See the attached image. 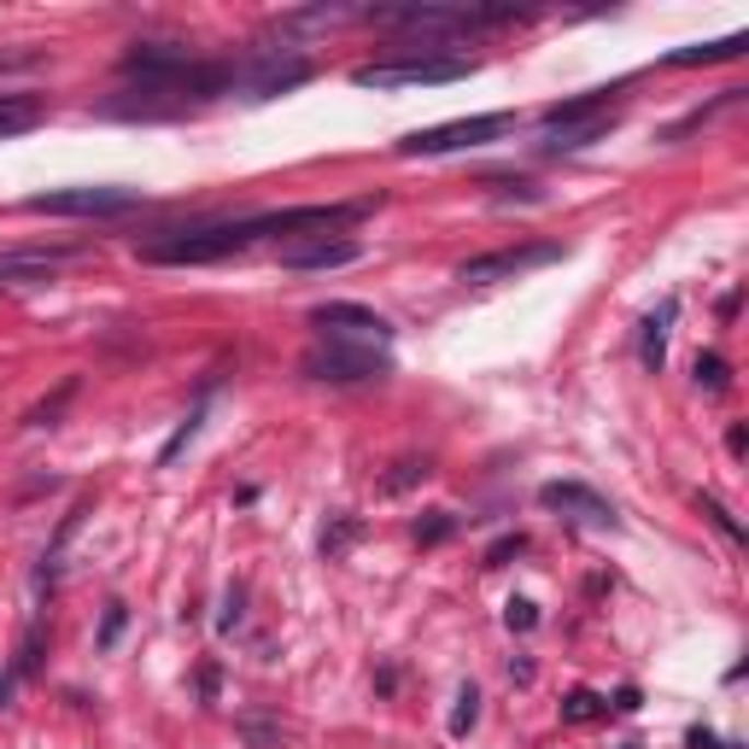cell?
I'll list each match as a JSON object with an SVG mask.
<instances>
[{
	"instance_id": "obj_22",
	"label": "cell",
	"mask_w": 749,
	"mask_h": 749,
	"mask_svg": "<svg viewBox=\"0 0 749 749\" xmlns=\"http://www.w3.org/2000/svg\"><path fill=\"white\" fill-rule=\"evenodd\" d=\"M603 708H609L603 696H591V691H568V703H562V721H574V726H580V721H598Z\"/></svg>"
},
{
	"instance_id": "obj_1",
	"label": "cell",
	"mask_w": 749,
	"mask_h": 749,
	"mask_svg": "<svg viewBox=\"0 0 749 749\" xmlns=\"http://www.w3.org/2000/svg\"><path fill=\"white\" fill-rule=\"evenodd\" d=\"M374 199H352V206H293V211H264V217H241V223H199V229H164L141 241L147 264H217L229 252L258 246L264 234H299V229H339L369 217Z\"/></svg>"
},
{
	"instance_id": "obj_11",
	"label": "cell",
	"mask_w": 749,
	"mask_h": 749,
	"mask_svg": "<svg viewBox=\"0 0 749 749\" xmlns=\"http://www.w3.org/2000/svg\"><path fill=\"white\" fill-rule=\"evenodd\" d=\"M357 258H364V246H357V241H329V234H322V241H311V246H287V252H281L287 269H346V264H357Z\"/></svg>"
},
{
	"instance_id": "obj_29",
	"label": "cell",
	"mask_w": 749,
	"mask_h": 749,
	"mask_svg": "<svg viewBox=\"0 0 749 749\" xmlns=\"http://www.w3.org/2000/svg\"><path fill=\"white\" fill-rule=\"evenodd\" d=\"M521 551H527V539H521V533H509V539H498V544L486 551V568H504V562H509V556H521Z\"/></svg>"
},
{
	"instance_id": "obj_34",
	"label": "cell",
	"mask_w": 749,
	"mask_h": 749,
	"mask_svg": "<svg viewBox=\"0 0 749 749\" xmlns=\"http://www.w3.org/2000/svg\"><path fill=\"white\" fill-rule=\"evenodd\" d=\"M12 679L19 673H0V708H7V696H12Z\"/></svg>"
},
{
	"instance_id": "obj_16",
	"label": "cell",
	"mask_w": 749,
	"mask_h": 749,
	"mask_svg": "<svg viewBox=\"0 0 749 749\" xmlns=\"http://www.w3.org/2000/svg\"><path fill=\"white\" fill-rule=\"evenodd\" d=\"M59 258H71V246H54V252H12V258H0V281H19V276H36V269H54Z\"/></svg>"
},
{
	"instance_id": "obj_13",
	"label": "cell",
	"mask_w": 749,
	"mask_h": 749,
	"mask_svg": "<svg viewBox=\"0 0 749 749\" xmlns=\"http://www.w3.org/2000/svg\"><path fill=\"white\" fill-rule=\"evenodd\" d=\"M598 117H609V89L551 106V112H544V129H580V124H598Z\"/></svg>"
},
{
	"instance_id": "obj_2",
	"label": "cell",
	"mask_w": 749,
	"mask_h": 749,
	"mask_svg": "<svg viewBox=\"0 0 749 749\" xmlns=\"http://www.w3.org/2000/svg\"><path fill=\"white\" fill-rule=\"evenodd\" d=\"M469 71H474L469 59L416 54V59H374V65H357L352 82H357V89H439V82H463Z\"/></svg>"
},
{
	"instance_id": "obj_3",
	"label": "cell",
	"mask_w": 749,
	"mask_h": 749,
	"mask_svg": "<svg viewBox=\"0 0 749 749\" xmlns=\"http://www.w3.org/2000/svg\"><path fill=\"white\" fill-rule=\"evenodd\" d=\"M516 129L509 112H486V117H457V124H439V129H416L399 141V159H434V152H463V147H486L498 135Z\"/></svg>"
},
{
	"instance_id": "obj_21",
	"label": "cell",
	"mask_w": 749,
	"mask_h": 749,
	"mask_svg": "<svg viewBox=\"0 0 749 749\" xmlns=\"http://www.w3.org/2000/svg\"><path fill=\"white\" fill-rule=\"evenodd\" d=\"M71 399H77V381H65L59 393H54V399H42L36 411L24 416V422H30V428H54V416H59V411H65V404H71Z\"/></svg>"
},
{
	"instance_id": "obj_12",
	"label": "cell",
	"mask_w": 749,
	"mask_h": 749,
	"mask_svg": "<svg viewBox=\"0 0 749 749\" xmlns=\"http://www.w3.org/2000/svg\"><path fill=\"white\" fill-rule=\"evenodd\" d=\"M673 316H679V299H661L656 311L644 316V339H638L644 369H661V364H668V329H673Z\"/></svg>"
},
{
	"instance_id": "obj_5",
	"label": "cell",
	"mask_w": 749,
	"mask_h": 749,
	"mask_svg": "<svg viewBox=\"0 0 749 749\" xmlns=\"http://www.w3.org/2000/svg\"><path fill=\"white\" fill-rule=\"evenodd\" d=\"M129 206H141L135 187H47V194L24 199V211L36 217H117Z\"/></svg>"
},
{
	"instance_id": "obj_10",
	"label": "cell",
	"mask_w": 749,
	"mask_h": 749,
	"mask_svg": "<svg viewBox=\"0 0 749 749\" xmlns=\"http://www.w3.org/2000/svg\"><path fill=\"white\" fill-rule=\"evenodd\" d=\"M539 504H544V509H562V516H574V521H591V527H615V504L598 498V492L580 486V481H551V486H539Z\"/></svg>"
},
{
	"instance_id": "obj_19",
	"label": "cell",
	"mask_w": 749,
	"mask_h": 749,
	"mask_svg": "<svg viewBox=\"0 0 749 749\" xmlns=\"http://www.w3.org/2000/svg\"><path fill=\"white\" fill-rule=\"evenodd\" d=\"M474 721H481V691L463 685V691H457V708H451V738H469Z\"/></svg>"
},
{
	"instance_id": "obj_33",
	"label": "cell",
	"mask_w": 749,
	"mask_h": 749,
	"mask_svg": "<svg viewBox=\"0 0 749 749\" xmlns=\"http://www.w3.org/2000/svg\"><path fill=\"white\" fill-rule=\"evenodd\" d=\"M615 708H621V714H633V708H638V691H633V685L615 691Z\"/></svg>"
},
{
	"instance_id": "obj_15",
	"label": "cell",
	"mask_w": 749,
	"mask_h": 749,
	"mask_svg": "<svg viewBox=\"0 0 749 749\" xmlns=\"http://www.w3.org/2000/svg\"><path fill=\"white\" fill-rule=\"evenodd\" d=\"M615 129V112L609 117H598V124H580V129H544V152H580V147H591V141H603V135Z\"/></svg>"
},
{
	"instance_id": "obj_26",
	"label": "cell",
	"mask_w": 749,
	"mask_h": 749,
	"mask_svg": "<svg viewBox=\"0 0 749 749\" xmlns=\"http://www.w3.org/2000/svg\"><path fill=\"white\" fill-rule=\"evenodd\" d=\"M357 533H364V527H357L352 516H346V521H334V533H322V556H339V551H346V544H352Z\"/></svg>"
},
{
	"instance_id": "obj_25",
	"label": "cell",
	"mask_w": 749,
	"mask_h": 749,
	"mask_svg": "<svg viewBox=\"0 0 749 749\" xmlns=\"http://www.w3.org/2000/svg\"><path fill=\"white\" fill-rule=\"evenodd\" d=\"M504 621H509V633H533V626H539V609L527 603V598H509V603H504Z\"/></svg>"
},
{
	"instance_id": "obj_28",
	"label": "cell",
	"mask_w": 749,
	"mask_h": 749,
	"mask_svg": "<svg viewBox=\"0 0 749 749\" xmlns=\"http://www.w3.org/2000/svg\"><path fill=\"white\" fill-rule=\"evenodd\" d=\"M124 621H129V609L124 603H106V626H100V650H112L117 633H124Z\"/></svg>"
},
{
	"instance_id": "obj_7",
	"label": "cell",
	"mask_w": 749,
	"mask_h": 749,
	"mask_svg": "<svg viewBox=\"0 0 749 749\" xmlns=\"http://www.w3.org/2000/svg\"><path fill=\"white\" fill-rule=\"evenodd\" d=\"M556 258H562L556 241H539V246H498V252H481V258H469L463 269H457V281H463V287L516 281V276H527V269H544V264H556Z\"/></svg>"
},
{
	"instance_id": "obj_23",
	"label": "cell",
	"mask_w": 749,
	"mask_h": 749,
	"mask_svg": "<svg viewBox=\"0 0 749 749\" xmlns=\"http://www.w3.org/2000/svg\"><path fill=\"white\" fill-rule=\"evenodd\" d=\"M457 533V516L451 509H434L428 521H416V544H439V539H451Z\"/></svg>"
},
{
	"instance_id": "obj_17",
	"label": "cell",
	"mask_w": 749,
	"mask_h": 749,
	"mask_svg": "<svg viewBox=\"0 0 749 749\" xmlns=\"http://www.w3.org/2000/svg\"><path fill=\"white\" fill-rule=\"evenodd\" d=\"M749 47V36L738 30V36H726V42H708V47H679V54L668 65H714V59H738Z\"/></svg>"
},
{
	"instance_id": "obj_24",
	"label": "cell",
	"mask_w": 749,
	"mask_h": 749,
	"mask_svg": "<svg viewBox=\"0 0 749 749\" xmlns=\"http://www.w3.org/2000/svg\"><path fill=\"white\" fill-rule=\"evenodd\" d=\"M36 668H42V626H30V633H24V644H19V661H12V673H19V679H30Z\"/></svg>"
},
{
	"instance_id": "obj_6",
	"label": "cell",
	"mask_w": 749,
	"mask_h": 749,
	"mask_svg": "<svg viewBox=\"0 0 749 749\" xmlns=\"http://www.w3.org/2000/svg\"><path fill=\"white\" fill-rule=\"evenodd\" d=\"M311 329L329 334L334 346H387L393 339V322L381 311H369V304H352V299H329L311 311Z\"/></svg>"
},
{
	"instance_id": "obj_31",
	"label": "cell",
	"mask_w": 749,
	"mask_h": 749,
	"mask_svg": "<svg viewBox=\"0 0 749 749\" xmlns=\"http://www.w3.org/2000/svg\"><path fill=\"white\" fill-rule=\"evenodd\" d=\"M241 603H246V591H241V586H234V591H229V603H223V633H229V626H234V621H241Z\"/></svg>"
},
{
	"instance_id": "obj_32",
	"label": "cell",
	"mask_w": 749,
	"mask_h": 749,
	"mask_svg": "<svg viewBox=\"0 0 749 749\" xmlns=\"http://www.w3.org/2000/svg\"><path fill=\"white\" fill-rule=\"evenodd\" d=\"M726 451H731V457H744V451H749V434H744V422L726 434Z\"/></svg>"
},
{
	"instance_id": "obj_20",
	"label": "cell",
	"mask_w": 749,
	"mask_h": 749,
	"mask_svg": "<svg viewBox=\"0 0 749 749\" xmlns=\"http://www.w3.org/2000/svg\"><path fill=\"white\" fill-rule=\"evenodd\" d=\"M726 357L721 352H703V357H696V387H703V393H726Z\"/></svg>"
},
{
	"instance_id": "obj_8",
	"label": "cell",
	"mask_w": 749,
	"mask_h": 749,
	"mask_svg": "<svg viewBox=\"0 0 749 749\" xmlns=\"http://www.w3.org/2000/svg\"><path fill=\"white\" fill-rule=\"evenodd\" d=\"M299 369L311 374V381L352 387V381H381V374L393 369V364H387V352H381V346H334V339H329V346L311 352Z\"/></svg>"
},
{
	"instance_id": "obj_14",
	"label": "cell",
	"mask_w": 749,
	"mask_h": 749,
	"mask_svg": "<svg viewBox=\"0 0 749 749\" xmlns=\"http://www.w3.org/2000/svg\"><path fill=\"white\" fill-rule=\"evenodd\" d=\"M47 117V106L36 94H0V141H7V135H24V129H36Z\"/></svg>"
},
{
	"instance_id": "obj_18",
	"label": "cell",
	"mask_w": 749,
	"mask_h": 749,
	"mask_svg": "<svg viewBox=\"0 0 749 749\" xmlns=\"http://www.w3.org/2000/svg\"><path fill=\"white\" fill-rule=\"evenodd\" d=\"M199 422H206V404H194V411H187V416H182V428H176V434H170V446L159 451V469H170V463H176V457L187 451V439H194V434H199Z\"/></svg>"
},
{
	"instance_id": "obj_4",
	"label": "cell",
	"mask_w": 749,
	"mask_h": 749,
	"mask_svg": "<svg viewBox=\"0 0 749 749\" xmlns=\"http://www.w3.org/2000/svg\"><path fill=\"white\" fill-rule=\"evenodd\" d=\"M374 24L411 30V36H469L481 24H509V12H469V7H374Z\"/></svg>"
},
{
	"instance_id": "obj_27",
	"label": "cell",
	"mask_w": 749,
	"mask_h": 749,
	"mask_svg": "<svg viewBox=\"0 0 749 749\" xmlns=\"http://www.w3.org/2000/svg\"><path fill=\"white\" fill-rule=\"evenodd\" d=\"M416 481H428V463H399V474H387L381 492H404V486H416Z\"/></svg>"
},
{
	"instance_id": "obj_30",
	"label": "cell",
	"mask_w": 749,
	"mask_h": 749,
	"mask_svg": "<svg viewBox=\"0 0 749 749\" xmlns=\"http://www.w3.org/2000/svg\"><path fill=\"white\" fill-rule=\"evenodd\" d=\"M703 516H708L714 527H721V533H726L731 544H738V539H744V527H738V521H731V516H726V509H721V504H714V498H703Z\"/></svg>"
},
{
	"instance_id": "obj_9",
	"label": "cell",
	"mask_w": 749,
	"mask_h": 749,
	"mask_svg": "<svg viewBox=\"0 0 749 749\" xmlns=\"http://www.w3.org/2000/svg\"><path fill=\"white\" fill-rule=\"evenodd\" d=\"M299 82H311V59L299 54H264L252 71H234V89H246V100H276Z\"/></svg>"
}]
</instances>
